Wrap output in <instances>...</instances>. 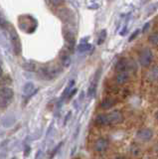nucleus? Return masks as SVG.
<instances>
[{"mask_svg": "<svg viewBox=\"0 0 158 159\" xmlns=\"http://www.w3.org/2000/svg\"><path fill=\"white\" fill-rule=\"evenodd\" d=\"M19 27L22 29L23 31L32 33L37 27V21L33 17L29 16V15H22L18 18Z\"/></svg>", "mask_w": 158, "mask_h": 159, "instance_id": "1", "label": "nucleus"}, {"mask_svg": "<svg viewBox=\"0 0 158 159\" xmlns=\"http://www.w3.org/2000/svg\"><path fill=\"white\" fill-rule=\"evenodd\" d=\"M6 29H7V31L9 33V36H10V40H11L14 52H15L16 55H19V54L21 53V51H22L20 38H19L18 34L16 32V30L14 29V27L12 26V25L8 24V26L6 27Z\"/></svg>", "mask_w": 158, "mask_h": 159, "instance_id": "2", "label": "nucleus"}, {"mask_svg": "<svg viewBox=\"0 0 158 159\" xmlns=\"http://www.w3.org/2000/svg\"><path fill=\"white\" fill-rule=\"evenodd\" d=\"M14 96L13 89L8 87L0 88V107H7Z\"/></svg>", "mask_w": 158, "mask_h": 159, "instance_id": "3", "label": "nucleus"}, {"mask_svg": "<svg viewBox=\"0 0 158 159\" xmlns=\"http://www.w3.org/2000/svg\"><path fill=\"white\" fill-rule=\"evenodd\" d=\"M38 72L44 80H51L58 76L60 69L54 66H43L40 68Z\"/></svg>", "mask_w": 158, "mask_h": 159, "instance_id": "4", "label": "nucleus"}, {"mask_svg": "<svg viewBox=\"0 0 158 159\" xmlns=\"http://www.w3.org/2000/svg\"><path fill=\"white\" fill-rule=\"evenodd\" d=\"M153 59V54L151 50L144 49L139 55V63L142 67H149Z\"/></svg>", "mask_w": 158, "mask_h": 159, "instance_id": "5", "label": "nucleus"}, {"mask_svg": "<svg viewBox=\"0 0 158 159\" xmlns=\"http://www.w3.org/2000/svg\"><path fill=\"white\" fill-rule=\"evenodd\" d=\"M107 119H108V125L111 124H118L123 121V114L120 111H112L107 113Z\"/></svg>", "mask_w": 158, "mask_h": 159, "instance_id": "6", "label": "nucleus"}, {"mask_svg": "<svg viewBox=\"0 0 158 159\" xmlns=\"http://www.w3.org/2000/svg\"><path fill=\"white\" fill-rule=\"evenodd\" d=\"M153 136V131L150 128H141L136 133L137 139L140 141H149Z\"/></svg>", "mask_w": 158, "mask_h": 159, "instance_id": "7", "label": "nucleus"}, {"mask_svg": "<svg viewBox=\"0 0 158 159\" xmlns=\"http://www.w3.org/2000/svg\"><path fill=\"white\" fill-rule=\"evenodd\" d=\"M108 146H110V141H108V139H106L105 137L97 138L95 142V150L97 152L106 151L108 148Z\"/></svg>", "mask_w": 158, "mask_h": 159, "instance_id": "8", "label": "nucleus"}, {"mask_svg": "<svg viewBox=\"0 0 158 159\" xmlns=\"http://www.w3.org/2000/svg\"><path fill=\"white\" fill-rule=\"evenodd\" d=\"M115 71L117 73H121V72H127V69H128V61L125 58H121L120 61H118L115 64Z\"/></svg>", "mask_w": 158, "mask_h": 159, "instance_id": "9", "label": "nucleus"}, {"mask_svg": "<svg viewBox=\"0 0 158 159\" xmlns=\"http://www.w3.org/2000/svg\"><path fill=\"white\" fill-rule=\"evenodd\" d=\"M95 123L100 126H106L108 125V119H107V113H101L96 117Z\"/></svg>", "mask_w": 158, "mask_h": 159, "instance_id": "10", "label": "nucleus"}, {"mask_svg": "<svg viewBox=\"0 0 158 159\" xmlns=\"http://www.w3.org/2000/svg\"><path fill=\"white\" fill-rule=\"evenodd\" d=\"M64 36H65V40L67 42V45L69 47H73L75 45V35H74L70 30H64Z\"/></svg>", "mask_w": 158, "mask_h": 159, "instance_id": "11", "label": "nucleus"}, {"mask_svg": "<svg viewBox=\"0 0 158 159\" xmlns=\"http://www.w3.org/2000/svg\"><path fill=\"white\" fill-rule=\"evenodd\" d=\"M128 79H129V75L127 72H121V73H117L115 76V81L118 84H125Z\"/></svg>", "mask_w": 158, "mask_h": 159, "instance_id": "12", "label": "nucleus"}, {"mask_svg": "<svg viewBox=\"0 0 158 159\" xmlns=\"http://www.w3.org/2000/svg\"><path fill=\"white\" fill-rule=\"evenodd\" d=\"M115 98H105L102 102L101 107L103 108V109H108V108L112 107V106H115Z\"/></svg>", "mask_w": 158, "mask_h": 159, "instance_id": "13", "label": "nucleus"}, {"mask_svg": "<svg viewBox=\"0 0 158 159\" xmlns=\"http://www.w3.org/2000/svg\"><path fill=\"white\" fill-rule=\"evenodd\" d=\"M147 77L150 81H158V67H153L147 74Z\"/></svg>", "mask_w": 158, "mask_h": 159, "instance_id": "14", "label": "nucleus"}, {"mask_svg": "<svg viewBox=\"0 0 158 159\" xmlns=\"http://www.w3.org/2000/svg\"><path fill=\"white\" fill-rule=\"evenodd\" d=\"M34 89H35V87H34V84L32 83H27L23 88V93L25 96H29V94H31L33 93Z\"/></svg>", "mask_w": 158, "mask_h": 159, "instance_id": "15", "label": "nucleus"}, {"mask_svg": "<svg viewBox=\"0 0 158 159\" xmlns=\"http://www.w3.org/2000/svg\"><path fill=\"white\" fill-rule=\"evenodd\" d=\"M97 78H98V77H97ZM97 78H95V80H93V81L92 82L90 88H88V93H90V96H93V94L95 93V92H96L97 86V81H98V79H97Z\"/></svg>", "mask_w": 158, "mask_h": 159, "instance_id": "16", "label": "nucleus"}, {"mask_svg": "<svg viewBox=\"0 0 158 159\" xmlns=\"http://www.w3.org/2000/svg\"><path fill=\"white\" fill-rule=\"evenodd\" d=\"M148 41L153 46H158V33H153L148 37Z\"/></svg>", "mask_w": 158, "mask_h": 159, "instance_id": "17", "label": "nucleus"}, {"mask_svg": "<svg viewBox=\"0 0 158 159\" xmlns=\"http://www.w3.org/2000/svg\"><path fill=\"white\" fill-rule=\"evenodd\" d=\"M90 49V45H88V44H85V43H82L80 46H79L78 50H79V52H85L87 51V50Z\"/></svg>", "mask_w": 158, "mask_h": 159, "instance_id": "18", "label": "nucleus"}, {"mask_svg": "<svg viewBox=\"0 0 158 159\" xmlns=\"http://www.w3.org/2000/svg\"><path fill=\"white\" fill-rule=\"evenodd\" d=\"M106 35V30H102L101 35H100V41H98V44H102L103 41H105Z\"/></svg>", "mask_w": 158, "mask_h": 159, "instance_id": "19", "label": "nucleus"}, {"mask_svg": "<svg viewBox=\"0 0 158 159\" xmlns=\"http://www.w3.org/2000/svg\"><path fill=\"white\" fill-rule=\"evenodd\" d=\"M8 22L7 21H5L3 18H1L0 17V27H2V28H6L7 26H8Z\"/></svg>", "mask_w": 158, "mask_h": 159, "instance_id": "20", "label": "nucleus"}, {"mask_svg": "<svg viewBox=\"0 0 158 159\" xmlns=\"http://www.w3.org/2000/svg\"><path fill=\"white\" fill-rule=\"evenodd\" d=\"M138 33H139V30H136V31H135V32L133 33V34L131 35V36H130V38H129V41H132V40L134 39V37H136L137 35H138Z\"/></svg>", "mask_w": 158, "mask_h": 159, "instance_id": "21", "label": "nucleus"}, {"mask_svg": "<svg viewBox=\"0 0 158 159\" xmlns=\"http://www.w3.org/2000/svg\"><path fill=\"white\" fill-rule=\"evenodd\" d=\"M2 75H3V71H2V69H1V67H0V78L2 77Z\"/></svg>", "mask_w": 158, "mask_h": 159, "instance_id": "22", "label": "nucleus"}, {"mask_svg": "<svg viewBox=\"0 0 158 159\" xmlns=\"http://www.w3.org/2000/svg\"><path fill=\"white\" fill-rule=\"evenodd\" d=\"M115 159H125V158H124V157H120H120H116Z\"/></svg>", "mask_w": 158, "mask_h": 159, "instance_id": "23", "label": "nucleus"}, {"mask_svg": "<svg viewBox=\"0 0 158 159\" xmlns=\"http://www.w3.org/2000/svg\"><path fill=\"white\" fill-rule=\"evenodd\" d=\"M155 117H156V119L158 120V111H157V112H156V114H155Z\"/></svg>", "mask_w": 158, "mask_h": 159, "instance_id": "24", "label": "nucleus"}, {"mask_svg": "<svg viewBox=\"0 0 158 159\" xmlns=\"http://www.w3.org/2000/svg\"><path fill=\"white\" fill-rule=\"evenodd\" d=\"M1 63H2V60H1V58H0V65H1Z\"/></svg>", "mask_w": 158, "mask_h": 159, "instance_id": "25", "label": "nucleus"}]
</instances>
